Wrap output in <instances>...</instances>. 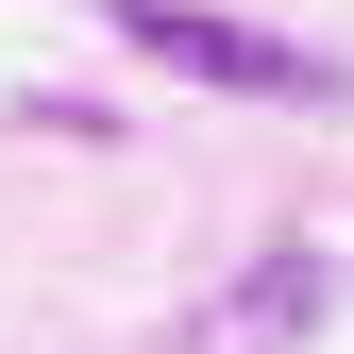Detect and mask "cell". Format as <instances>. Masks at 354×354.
<instances>
[{
  "instance_id": "cell-1",
  "label": "cell",
  "mask_w": 354,
  "mask_h": 354,
  "mask_svg": "<svg viewBox=\"0 0 354 354\" xmlns=\"http://www.w3.org/2000/svg\"><path fill=\"white\" fill-rule=\"evenodd\" d=\"M118 34H136L152 68L219 84V102H354V84L304 51V34H253V17H203V0H118Z\"/></svg>"
},
{
  "instance_id": "cell-2",
  "label": "cell",
  "mask_w": 354,
  "mask_h": 354,
  "mask_svg": "<svg viewBox=\"0 0 354 354\" xmlns=\"http://www.w3.org/2000/svg\"><path fill=\"white\" fill-rule=\"evenodd\" d=\"M321 321V253H270L236 304H219V354H270V337H304Z\"/></svg>"
}]
</instances>
